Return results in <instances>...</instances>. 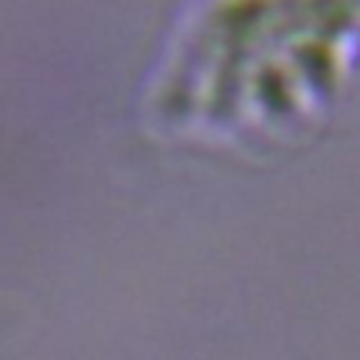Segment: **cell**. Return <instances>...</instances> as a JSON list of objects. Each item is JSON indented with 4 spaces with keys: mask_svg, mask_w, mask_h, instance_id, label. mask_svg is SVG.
<instances>
[{
    "mask_svg": "<svg viewBox=\"0 0 360 360\" xmlns=\"http://www.w3.org/2000/svg\"><path fill=\"white\" fill-rule=\"evenodd\" d=\"M360 76V0H194L149 70V141L239 160L321 138Z\"/></svg>",
    "mask_w": 360,
    "mask_h": 360,
    "instance_id": "obj_1",
    "label": "cell"
}]
</instances>
